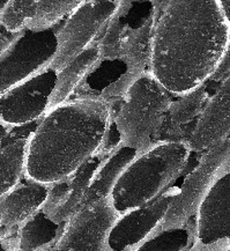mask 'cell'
<instances>
[{"mask_svg":"<svg viewBox=\"0 0 230 251\" xmlns=\"http://www.w3.org/2000/svg\"><path fill=\"white\" fill-rule=\"evenodd\" d=\"M109 118L100 99L71 98L51 108L27 141L23 175L46 184L71 175L100 149Z\"/></svg>","mask_w":230,"mask_h":251,"instance_id":"cell-2","label":"cell"},{"mask_svg":"<svg viewBox=\"0 0 230 251\" xmlns=\"http://www.w3.org/2000/svg\"><path fill=\"white\" fill-rule=\"evenodd\" d=\"M0 251H13L11 239L0 236Z\"/></svg>","mask_w":230,"mask_h":251,"instance_id":"cell-27","label":"cell"},{"mask_svg":"<svg viewBox=\"0 0 230 251\" xmlns=\"http://www.w3.org/2000/svg\"><path fill=\"white\" fill-rule=\"evenodd\" d=\"M229 154L230 139L228 138L221 144L201 153L193 166H191L190 161L182 177L177 192L161 223L153 233L182 227L196 217L200 202L205 198L214 182L230 169Z\"/></svg>","mask_w":230,"mask_h":251,"instance_id":"cell-5","label":"cell"},{"mask_svg":"<svg viewBox=\"0 0 230 251\" xmlns=\"http://www.w3.org/2000/svg\"><path fill=\"white\" fill-rule=\"evenodd\" d=\"M66 225L67 221L57 223L41 208L14 231L13 251H41L55 246Z\"/></svg>","mask_w":230,"mask_h":251,"instance_id":"cell-16","label":"cell"},{"mask_svg":"<svg viewBox=\"0 0 230 251\" xmlns=\"http://www.w3.org/2000/svg\"><path fill=\"white\" fill-rule=\"evenodd\" d=\"M230 170L214 182L198 207L196 217V244L208 246L229 240L230 235Z\"/></svg>","mask_w":230,"mask_h":251,"instance_id":"cell-11","label":"cell"},{"mask_svg":"<svg viewBox=\"0 0 230 251\" xmlns=\"http://www.w3.org/2000/svg\"><path fill=\"white\" fill-rule=\"evenodd\" d=\"M59 24L42 30L19 31L0 54V94L50 66L57 50Z\"/></svg>","mask_w":230,"mask_h":251,"instance_id":"cell-6","label":"cell"},{"mask_svg":"<svg viewBox=\"0 0 230 251\" xmlns=\"http://www.w3.org/2000/svg\"><path fill=\"white\" fill-rule=\"evenodd\" d=\"M129 251H131V250H129Z\"/></svg>","mask_w":230,"mask_h":251,"instance_id":"cell-31","label":"cell"},{"mask_svg":"<svg viewBox=\"0 0 230 251\" xmlns=\"http://www.w3.org/2000/svg\"><path fill=\"white\" fill-rule=\"evenodd\" d=\"M118 217L109 197L81 206L67 221L52 251H111L108 237Z\"/></svg>","mask_w":230,"mask_h":251,"instance_id":"cell-8","label":"cell"},{"mask_svg":"<svg viewBox=\"0 0 230 251\" xmlns=\"http://www.w3.org/2000/svg\"><path fill=\"white\" fill-rule=\"evenodd\" d=\"M84 0H37L25 28L42 30L62 22Z\"/></svg>","mask_w":230,"mask_h":251,"instance_id":"cell-22","label":"cell"},{"mask_svg":"<svg viewBox=\"0 0 230 251\" xmlns=\"http://www.w3.org/2000/svg\"><path fill=\"white\" fill-rule=\"evenodd\" d=\"M155 17L137 27L126 28L119 42L118 58L133 78H139L149 71Z\"/></svg>","mask_w":230,"mask_h":251,"instance_id":"cell-15","label":"cell"},{"mask_svg":"<svg viewBox=\"0 0 230 251\" xmlns=\"http://www.w3.org/2000/svg\"><path fill=\"white\" fill-rule=\"evenodd\" d=\"M214 91L205 82L192 91L174 96L164 112L156 143H186Z\"/></svg>","mask_w":230,"mask_h":251,"instance_id":"cell-13","label":"cell"},{"mask_svg":"<svg viewBox=\"0 0 230 251\" xmlns=\"http://www.w3.org/2000/svg\"><path fill=\"white\" fill-rule=\"evenodd\" d=\"M107 156V154L97 151L94 155H92L81 166H79L71 175L65 177L67 183L65 201L53 220L57 223L69 221L72 215L81 207V202L84 201L92 176L102 161Z\"/></svg>","mask_w":230,"mask_h":251,"instance_id":"cell-19","label":"cell"},{"mask_svg":"<svg viewBox=\"0 0 230 251\" xmlns=\"http://www.w3.org/2000/svg\"><path fill=\"white\" fill-rule=\"evenodd\" d=\"M225 18L230 22V0H216Z\"/></svg>","mask_w":230,"mask_h":251,"instance_id":"cell-26","label":"cell"},{"mask_svg":"<svg viewBox=\"0 0 230 251\" xmlns=\"http://www.w3.org/2000/svg\"><path fill=\"white\" fill-rule=\"evenodd\" d=\"M18 33H11V31L6 30V29L0 25V54L7 49V47L12 43Z\"/></svg>","mask_w":230,"mask_h":251,"instance_id":"cell-25","label":"cell"},{"mask_svg":"<svg viewBox=\"0 0 230 251\" xmlns=\"http://www.w3.org/2000/svg\"><path fill=\"white\" fill-rule=\"evenodd\" d=\"M37 0H8L0 17V25L11 33H19L25 28L33 15Z\"/></svg>","mask_w":230,"mask_h":251,"instance_id":"cell-23","label":"cell"},{"mask_svg":"<svg viewBox=\"0 0 230 251\" xmlns=\"http://www.w3.org/2000/svg\"><path fill=\"white\" fill-rule=\"evenodd\" d=\"M172 95L160 85L151 72L136 79L118 101L109 104L121 144L145 152L158 141L160 128Z\"/></svg>","mask_w":230,"mask_h":251,"instance_id":"cell-4","label":"cell"},{"mask_svg":"<svg viewBox=\"0 0 230 251\" xmlns=\"http://www.w3.org/2000/svg\"><path fill=\"white\" fill-rule=\"evenodd\" d=\"M186 143H156L131 161L118 177L109 199L118 214L155 201L191 161Z\"/></svg>","mask_w":230,"mask_h":251,"instance_id":"cell-3","label":"cell"},{"mask_svg":"<svg viewBox=\"0 0 230 251\" xmlns=\"http://www.w3.org/2000/svg\"><path fill=\"white\" fill-rule=\"evenodd\" d=\"M41 251H52V247L46 248V249H43V250H41Z\"/></svg>","mask_w":230,"mask_h":251,"instance_id":"cell-30","label":"cell"},{"mask_svg":"<svg viewBox=\"0 0 230 251\" xmlns=\"http://www.w3.org/2000/svg\"><path fill=\"white\" fill-rule=\"evenodd\" d=\"M49 184L33 181L24 175L0 198V236L11 239L24 221L42 208Z\"/></svg>","mask_w":230,"mask_h":251,"instance_id":"cell-14","label":"cell"},{"mask_svg":"<svg viewBox=\"0 0 230 251\" xmlns=\"http://www.w3.org/2000/svg\"><path fill=\"white\" fill-rule=\"evenodd\" d=\"M230 49V22L216 0H167L154 21L149 72L172 96L207 81Z\"/></svg>","mask_w":230,"mask_h":251,"instance_id":"cell-1","label":"cell"},{"mask_svg":"<svg viewBox=\"0 0 230 251\" xmlns=\"http://www.w3.org/2000/svg\"><path fill=\"white\" fill-rule=\"evenodd\" d=\"M183 174L155 201L119 214L108 237L111 251H133L153 233L177 192Z\"/></svg>","mask_w":230,"mask_h":251,"instance_id":"cell-10","label":"cell"},{"mask_svg":"<svg viewBox=\"0 0 230 251\" xmlns=\"http://www.w3.org/2000/svg\"><path fill=\"white\" fill-rule=\"evenodd\" d=\"M27 141L0 144V198L7 194L23 176Z\"/></svg>","mask_w":230,"mask_h":251,"instance_id":"cell-21","label":"cell"},{"mask_svg":"<svg viewBox=\"0 0 230 251\" xmlns=\"http://www.w3.org/2000/svg\"><path fill=\"white\" fill-rule=\"evenodd\" d=\"M119 0H84L59 24L50 67L59 71L100 36Z\"/></svg>","mask_w":230,"mask_h":251,"instance_id":"cell-7","label":"cell"},{"mask_svg":"<svg viewBox=\"0 0 230 251\" xmlns=\"http://www.w3.org/2000/svg\"><path fill=\"white\" fill-rule=\"evenodd\" d=\"M7 1L8 0H0V17H1L2 12H4L5 6H6V4H7Z\"/></svg>","mask_w":230,"mask_h":251,"instance_id":"cell-29","label":"cell"},{"mask_svg":"<svg viewBox=\"0 0 230 251\" xmlns=\"http://www.w3.org/2000/svg\"><path fill=\"white\" fill-rule=\"evenodd\" d=\"M230 134V79L215 89L198 117L186 141L192 154H201L228 139Z\"/></svg>","mask_w":230,"mask_h":251,"instance_id":"cell-12","label":"cell"},{"mask_svg":"<svg viewBox=\"0 0 230 251\" xmlns=\"http://www.w3.org/2000/svg\"><path fill=\"white\" fill-rule=\"evenodd\" d=\"M7 130H8L7 126H5V125H2L1 123H0V141H1L2 138L5 137V134L7 133Z\"/></svg>","mask_w":230,"mask_h":251,"instance_id":"cell-28","label":"cell"},{"mask_svg":"<svg viewBox=\"0 0 230 251\" xmlns=\"http://www.w3.org/2000/svg\"><path fill=\"white\" fill-rule=\"evenodd\" d=\"M196 242V220L184 226L160 230L143 240L133 251H188Z\"/></svg>","mask_w":230,"mask_h":251,"instance_id":"cell-20","label":"cell"},{"mask_svg":"<svg viewBox=\"0 0 230 251\" xmlns=\"http://www.w3.org/2000/svg\"><path fill=\"white\" fill-rule=\"evenodd\" d=\"M57 71L47 66L0 94V123L7 127L31 123L43 117L56 83Z\"/></svg>","mask_w":230,"mask_h":251,"instance_id":"cell-9","label":"cell"},{"mask_svg":"<svg viewBox=\"0 0 230 251\" xmlns=\"http://www.w3.org/2000/svg\"><path fill=\"white\" fill-rule=\"evenodd\" d=\"M100 47L97 41H95L73 58L71 62L67 63L63 69L57 71L55 88L51 94L47 110L71 99L78 86L92 67L100 62Z\"/></svg>","mask_w":230,"mask_h":251,"instance_id":"cell-17","label":"cell"},{"mask_svg":"<svg viewBox=\"0 0 230 251\" xmlns=\"http://www.w3.org/2000/svg\"><path fill=\"white\" fill-rule=\"evenodd\" d=\"M138 154L136 150L127 147L124 144H120L117 149H115L102 161L95 172L81 206L109 197L118 177Z\"/></svg>","mask_w":230,"mask_h":251,"instance_id":"cell-18","label":"cell"},{"mask_svg":"<svg viewBox=\"0 0 230 251\" xmlns=\"http://www.w3.org/2000/svg\"><path fill=\"white\" fill-rule=\"evenodd\" d=\"M230 79V49L223 53L221 59L219 60L218 65L207 79L206 83L212 89H216L223 81Z\"/></svg>","mask_w":230,"mask_h":251,"instance_id":"cell-24","label":"cell"}]
</instances>
